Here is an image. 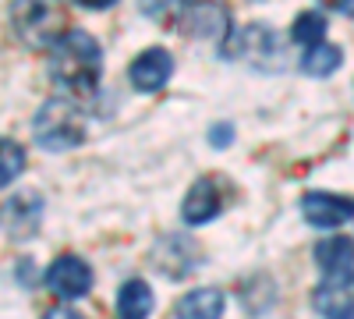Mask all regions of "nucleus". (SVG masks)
Returning a JSON list of instances; mask_svg holds the SVG:
<instances>
[{
  "label": "nucleus",
  "instance_id": "obj_20",
  "mask_svg": "<svg viewBox=\"0 0 354 319\" xmlns=\"http://www.w3.org/2000/svg\"><path fill=\"white\" fill-rule=\"evenodd\" d=\"M209 142H213V146H230V142H234V128L230 125H213L209 128Z\"/></svg>",
  "mask_w": 354,
  "mask_h": 319
},
{
  "label": "nucleus",
  "instance_id": "obj_3",
  "mask_svg": "<svg viewBox=\"0 0 354 319\" xmlns=\"http://www.w3.org/2000/svg\"><path fill=\"white\" fill-rule=\"evenodd\" d=\"M32 135L43 149L68 153V149L82 146V138H85V113L68 96L46 100L36 113V121H32Z\"/></svg>",
  "mask_w": 354,
  "mask_h": 319
},
{
  "label": "nucleus",
  "instance_id": "obj_16",
  "mask_svg": "<svg viewBox=\"0 0 354 319\" xmlns=\"http://www.w3.org/2000/svg\"><path fill=\"white\" fill-rule=\"evenodd\" d=\"M340 64H344V50L333 46V43H326V39L315 43V46H308L305 57H301V71L312 75V78H326V75H333Z\"/></svg>",
  "mask_w": 354,
  "mask_h": 319
},
{
  "label": "nucleus",
  "instance_id": "obj_8",
  "mask_svg": "<svg viewBox=\"0 0 354 319\" xmlns=\"http://www.w3.org/2000/svg\"><path fill=\"white\" fill-rule=\"evenodd\" d=\"M301 217L322 230L340 227V224L354 220V199L333 195V192H305L301 195Z\"/></svg>",
  "mask_w": 354,
  "mask_h": 319
},
{
  "label": "nucleus",
  "instance_id": "obj_6",
  "mask_svg": "<svg viewBox=\"0 0 354 319\" xmlns=\"http://www.w3.org/2000/svg\"><path fill=\"white\" fill-rule=\"evenodd\" d=\"M153 263L163 277L170 280H181L188 277L198 263H202V248L192 241V238H181V235H163L153 248Z\"/></svg>",
  "mask_w": 354,
  "mask_h": 319
},
{
  "label": "nucleus",
  "instance_id": "obj_11",
  "mask_svg": "<svg viewBox=\"0 0 354 319\" xmlns=\"http://www.w3.org/2000/svg\"><path fill=\"white\" fill-rule=\"evenodd\" d=\"M223 210V195H220V181L216 178H198L192 185V192L185 195V206H181V217L185 224L192 227H202V224H209L216 220Z\"/></svg>",
  "mask_w": 354,
  "mask_h": 319
},
{
  "label": "nucleus",
  "instance_id": "obj_1",
  "mask_svg": "<svg viewBox=\"0 0 354 319\" xmlns=\"http://www.w3.org/2000/svg\"><path fill=\"white\" fill-rule=\"evenodd\" d=\"M100 75H103V50L88 33H82V28H71V33L50 50V78L68 100L96 96Z\"/></svg>",
  "mask_w": 354,
  "mask_h": 319
},
{
  "label": "nucleus",
  "instance_id": "obj_19",
  "mask_svg": "<svg viewBox=\"0 0 354 319\" xmlns=\"http://www.w3.org/2000/svg\"><path fill=\"white\" fill-rule=\"evenodd\" d=\"M177 4H181V0H138L142 15L153 18V21H167V18L177 11Z\"/></svg>",
  "mask_w": 354,
  "mask_h": 319
},
{
  "label": "nucleus",
  "instance_id": "obj_23",
  "mask_svg": "<svg viewBox=\"0 0 354 319\" xmlns=\"http://www.w3.org/2000/svg\"><path fill=\"white\" fill-rule=\"evenodd\" d=\"M333 4H337V11H344V15L354 18V0H333Z\"/></svg>",
  "mask_w": 354,
  "mask_h": 319
},
{
  "label": "nucleus",
  "instance_id": "obj_12",
  "mask_svg": "<svg viewBox=\"0 0 354 319\" xmlns=\"http://www.w3.org/2000/svg\"><path fill=\"white\" fill-rule=\"evenodd\" d=\"M181 28L195 33L198 39H227L230 36V18L223 11V4H209V0H198V4L185 8V18H181Z\"/></svg>",
  "mask_w": 354,
  "mask_h": 319
},
{
  "label": "nucleus",
  "instance_id": "obj_21",
  "mask_svg": "<svg viewBox=\"0 0 354 319\" xmlns=\"http://www.w3.org/2000/svg\"><path fill=\"white\" fill-rule=\"evenodd\" d=\"M43 319H85V316H82V312H75V309H68V305H57V309L43 312Z\"/></svg>",
  "mask_w": 354,
  "mask_h": 319
},
{
  "label": "nucleus",
  "instance_id": "obj_15",
  "mask_svg": "<svg viewBox=\"0 0 354 319\" xmlns=\"http://www.w3.org/2000/svg\"><path fill=\"white\" fill-rule=\"evenodd\" d=\"M153 305H156V298L145 280H128L117 291V319H149Z\"/></svg>",
  "mask_w": 354,
  "mask_h": 319
},
{
  "label": "nucleus",
  "instance_id": "obj_5",
  "mask_svg": "<svg viewBox=\"0 0 354 319\" xmlns=\"http://www.w3.org/2000/svg\"><path fill=\"white\" fill-rule=\"evenodd\" d=\"M46 287L64 298V302H78L88 295V287H93V270L82 255H61L53 259V266L46 270Z\"/></svg>",
  "mask_w": 354,
  "mask_h": 319
},
{
  "label": "nucleus",
  "instance_id": "obj_18",
  "mask_svg": "<svg viewBox=\"0 0 354 319\" xmlns=\"http://www.w3.org/2000/svg\"><path fill=\"white\" fill-rule=\"evenodd\" d=\"M0 149H4V156H0V185L8 188V185H15V178L25 167V153H21V146L15 138H4V146H0Z\"/></svg>",
  "mask_w": 354,
  "mask_h": 319
},
{
  "label": "nucleus",
  "instance_id": "obj_14",
  "mask_svg": "<svg viewBox=\"0 0 354 319\" xmlns=\"http://www.w3.org/2000/svg\"><path fill=\"white\" fill-rule=\"evenodd\" d=\"M220 316H223V291H216V287L188 291L174 305V319H220Z\"/></svg>",
  "mask_w": 354,
  "mask_h": 319
},
{
  "label": "nucleus",
  "instance_id": "obj_13",
  "mask_svg": "<svg viewBox=\"0 0 354 319\" xmlns=\"http://www.w3.org/2000/svg\"><path fill=\"white\" fill-rule=\"evenodd\" d=\"M315 266L326 273V277H333V273H347V270H354V241L351 238H344V235H333V238H322L319 245H315Z\"/></svg>",
  "mask_w": 354,
  "mask_h": 319
},
{
  "label": "nucleus",
  "instance_id": "obj_17",
  "mask_svg": "<svg viewBox=\"0 0 354 319\" xmlns=\"http://www.w3.org/2000/svg\"><path fill=\"white\" fill-rule=\"evenodd\" d=\"M290 39L298 43V46H315V43H322L326 39V15L322 11H305V15H298L294 18V25H290Z\"/></svg>",
  "mask_w": 354,
  "mask_h": 319
},
{
  "label": "nucleus",
  "instance_id": "obj_9",
  "mask_svg": "<svg viewBox=\"0 0 354 319\" xmlns=\"http://www.w3.org/2000/svg\"><path fill=\"white\" fill-rule=\"evenodd\" d=\"M170 75H174V57L163 46L142 50L131 61V68H128V78H131V85L138 93H160L163 85L170 82Z\"/></svg>",
  "mask_w": 354,
  "mask_h": 319
},
{
  "label": "nucleus",
  "instance_id": "obj_10",
  "mask_svg": "<svg viewBox=\"0 0 354 319\" xmlns=\"http://www.w3.org/2000/svg\"><path fill=\"white\" fill-rule=\"evenodd\" d=\"M43 224V199L36 192H21L4 202V235L15 241H28Z\"/></svg>",
  "mask_w": 354,
  "mask_h": 319
},
{
  "label": "nucleus",
  "instance_id": "obj_7",
  "mask_svg": "<svg viewBox=\"0 0 354 319\" xmlns=\"http://www.w3.org/2000/svg\"><path fill=\"white\" fill-rule=\"evenodd\" d=\"M312 305L322 319H354V270L322 280L312 291Z\"/></svg>",
  "mask_w": 354,
  "mask_h": 319
},
{
  "label": "nucleus",
  "instance_id": "obj_4",
  "mask_svg": "<svg viewBox=\"0 0 354 319\" xmlns=\"http://www.w3.org/2000/svg\"><path fill=\"white\" fill-rule=\"evenodd\" d=\"M223 57H230V61H241L255 71H280L283 68V46L277 39V33L270 25H245L238 28V33H230L223 39Z\"/></svg>",
  "mask_w": 354,
  "mask_h": 319
},
{
  "label": "nucleus",
  "instance_id": "obj_22",
  "mask_svg": "<svg viewBox=\"0 0 354 319\" xmlns=\"http://www.w3.org/2000/svg\"><path fill=\"white\" fill-rule=\"evenodd\" d=\"M78 8H88V11H103V8H113L117 0H75Z\"/></svg>",
  "mask_w": 354,
  "mask_h": 319
},
{
  "label": "nucleus",
  "instance_id": "obj_2",
  "mask_svg": "<svg viewBox=\"0 0 354 319\" xmlns=\"http://www.w3.org/2000/svg\"><path fill=\"white\" fill-rule=\"evenodd\" d=\"M11 28L32 50H53L71 25L64 0H11Z\"/></svg>",
  "mask_w": 354,
  "mask_h": 319
}]
</instances>
